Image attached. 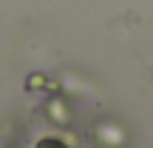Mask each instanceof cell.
<instances>
[{
    "label": "cell",
    "instance_id": "6da1fadb",
    "mask_svg": "<svg viewBox=\"0 0 153 148\" xmlns=\"http://www.w3.org/2000/svg\"><path fill=\"white\" fill-rule=\"evenodd\" d=\"M34 148H71V145L62 137H40L37 143H34Z\"/></svg>",
    "mask_w": 153,
    "mask_h": 148
},
{
    "label": "cell",
    "instance_id": "7a4b0ae2",
    "mask_svg": "<svg viewBox=\"0 0 153 148\" xmlns=\"http://www.w3.org/2000/svg\"><path fill=\"white\" fill-rule=\"evenodd\" d=\"M43 83H45V77H43V74H34V77H28L26 86H28V88H40Z\"/></svg>",
    "mask_w": 153,
    "mask_h": 148
}]
</instances>
